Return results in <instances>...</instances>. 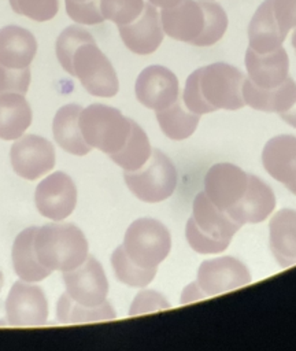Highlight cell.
Segmentation results:
<instances>
[{"label":"cell","instance_id":"ba28073f","mask_svg":"<svg viewBox=\"0 0 296 351\" xmlns=\"http://www.w3.org/2000/svg\"><path fill=\"white\" fill-rule=\"evenodd\" d=\"M251 280L248 267L236 258L221 256L204 261L197 270L196 281L184 289L181 303L225 293L249 284Z\"/></svg>","mask_w":296,"mask_h":351},{"label":"cell","instance_id":"6da1fadb","mask_svg":"<svg viewBox=\"0 0 296 351\" xmlns=\"http://www.w3.org/2000/svg\"><path fill=\"white\" fill-rule=\"evenodd\" d=\"M55 52L60 66L70 75L77 77L88 93L99 97L118 93L116 73L86 29L77 25L67 26L56 38Z\"/></svg>","mask_w":296,"mask_h":351},{"label":"cell","instance_id":"ac0fdd59","mask_svg":"<svg viewBox=\"0 0 296 351\" xmlns=\"http://www.w3.org/2000/svg\"><path fill=\"white\" fill-rule=\"evenodd\" d=\"M275 208V196L271 188L254 174H249L247 191L241 200L226 214L241 226L264 221Z\"/></svg>","mask_w":296,"mask_h":351},{"label":"cell","instance_id":"d4e9b609","mask_svg":"<svg viewBox=\"0 0 296 351\" xmlns=\"http://www.w3.org/2000/svg\"><path fill=\"white\" fill-rule=\"evenodd\" d=\"M82 107L78 104H66L58 110L52 122L53 138L60 148L73 155H86L92 147L84 140L78 119Z\"/></svg>","mask_w":296,"mask_h":351},{"label":"cell","instance_id":"30bf717a","mask_svg":"<svg viewBox=\"0 0 296 351\" xmlns=\"http://www.w3.org/2000/svg\"><path fill=\"white\" fill-rule=\"evenodd\" d=\"M66 293L78 304L99 307L107 302L108 281L100 262L88 258L75 269L63 271Z\"/></svg>","mask_w":296,"mask_h":351},{"label":"cell","instance_id":"d590c367","mask_svg":"<svg viewBox=\"0 0 296 351\" xmlns=\"http://www.w3.org/2000/svg\"><path fill=\"white\" fill-rule=\"evenodd\" d=\"M271 7L275 21L285 34L296 27V0H271Z\"/></svg>","mask_w":296,"mask_h":351},{"label":"cell","instance_id":"f546056e","mask_svg":"<svg viewBox=\"0 0 296 351\" xmlns=\"http://www.w3.org/2000/svg\"><path fill=\"white\" fill-rule=\"evenodd\" d=\"M111 265L115 273V277L129 285V287H134V288H143L145 285H148L156 276L158 270H145L141 269L138 266H136L134 263H132L127 256L125 255L122 247H116L115 251L111 255Z\"/></svg>","mask_w":296,"mask_h":351},{"label":"cell","instance_id":"ffe728a7","mask_svg":"<svg viewBox=\"0 0 296 351\" xmlns=\"http://www.w3.org/2000/svg\"><path fill=\"white\" fill-rule=\"evenodd\" d=\"M243 99L249 107L264 112H285L296 101V82L288 75L274 88H259L248 78L243 84Z\"/></svg>","mask_w":296,"mask_h":351},{"label":"cell","instance_id":"836d02e7","mask_svg":"<svg viewBox=\"0 0 296 351\" xmlns=\"http://www.w3.org/2000/svg\"><path fill=\"white\" fill-rule=\"evenodd\" d=\"M30 85V69H10L0 63V96L7 93L26 95Z\"/></svg>","mask_w":296,"mask_h":351},{"label":"cell","instance_id":"cb8c5ba5","mask_svg":"<svg viewBox=\"0 0 296 351\" xmlns=\"http://www.w3.org/2000/svg\"><path fill=\"white\" fill-rule=\"evenodd\" d=\"M37 226L23 229L14 240L11 258L15 274L27 282H38L47 278L52 271L45 269L37 259L34 250V234Z\"/></svg>","mask_w":296,"mask_h":351},{"label":"cell","instance_id":"3957f363","mask_svg":"<svg viewBox=\"0 0 296 351\" xmlns=\"http://www.w3.org/2000/svg\"><path fill=\"white\" fill-rule=\"evenodd\" d=\"M160 22L169 37L196 47L214 45L227 27L222 5L208 0H181L174 7L162 8Z\"/></svg>","mask_w":296,"mask_h":351},{"label":"cell","instance_id":"9c48e42d","mask_svg":"<svg viewBox=\"0 0 296 351\" xmlns=\"http://www.w3.org/2000/svg\"><path fill=\"white\" fill-rule=\"evenodd\" d=\"M123 178L130 192L147 203L166 200L177 186V170L160 149H153L138 170L125 171Z\"/></svg>","mask_w":296,"mask_h":351},{"label":"cell","instance_id":"2e32d148","mask_svg":"<svg viewBox=\"0 0 296 351\" xmlns=\"http://www.w3.org/2000/svg\"><path fill=\"white\" fill-rule=\"evenodd\" d=\"M118 32L127 49L137 55H149L159 48L163 40L160 14L148 1L143 12L133 22L118 26Z\"/></svg>","mask_w":296,"mask_h":351},{"label":"cell","instance_id":"83f0119b","mask_svg":"<svg viewBox=\"0 0 296 351\" xmlns=\"http://www.w3.org/2000/svg\"><path fill=\"white\" fill-rule=\"evenodd\" d=\"M152 152L147 133L133 121L130 136L123 148L111 155V160L122 167L125 171L138 170L145 165Z\"/></svg>","mask_w":296,"mask_h":351},{"label":"cell","instance_id":"f1b7e54d","mask_svg":"<svg viewBox=\"0 0 296 351\" xmlns=\"http://www.w3.org/2000/svg\"><path fill=\"white\" fill-rule=\"evenodd\" d=\"M56 317L62 324H81L100 319H114L115 311L108 302L99 307H86L78 304L64 292L58 300Z\"/></svg>","mask_w":296,"mask_h":351},{"label":"cell","instance_id":"8d00e7d4","mask_svg":"<svg viewBox=\"0 0 296 351\" xmlns=\"http://www.w3.org/2000/svg\"><path fill=\"white\" fill-rule=\"evenodd\" d=\"M280 117L285 123H288L296 129V101L293 103V106L289 110H286L285 112H281Z\"/></svg>","mask_w":296,"mask_h":351},{"label":"cell","instance_id":"484cf974","mask_svg":"<svg viewBox=\"0 0 296 351\" xmlns=\"http://www.w3.org/2000/svg\"><path fill=\"white\" fill-rule=\"evenodd\" d=\"M32 108L23 95L7 93L0 96V138L16 140L32 123Z\"/></svg>","mask_w":296,"mask_h":351},{"label":"cell","instance_id":"44dd1931","mask_svg":"<svg viewBox=\"0 0 296 351\" xmlns=\"http://www.w3.org/2000/svg\"><path fill=\"white\" fill-rule=\"evenodd\" d=\"M37 41L32 32L18 25L0 29V63L10 69H25L33 62Z\"/></svg>","mask_w":296,"mask_h":351},{"label":"cell","instance_id":"4fadbf2b","mask_svg":"<svg viewBox=\"0 0 296 351\" xmlns=\"http://www.w3.org/2000/svg\"><path fill=\"white\" fill-rule=\"evenodd\" d=\"M34 203L42 217L53 221L66 219L77 204L74 181L63 171L49 174L37 185Z\"/></svg>","mask_w":296,"mask_h":351},{"label":"cell","instance_id":"52a82bcc","mask_svg":"<svg viewBox=\"0 0 296 351\" xmlns=\"http://www.w3.org/2000/svg\"><path fill=\"white\" fill-rule=\"evenodd\" d=\"M127 259L145 270H158L171 248L167 228L153 218H140L132 222L121 244Z\"/></svg>","mask_w":296,"mask_h":351},{"label":"cell","instance_id":"5bb4252c","mask_svg":"<svg viewBox=\"0 0 296 351\" xmlns=\"http://www.w3.org/2000/svg\"><path fill=\"white\" fill-rule=\"evenodd\" d=\"M249 174L232 163H217L204 177V193L219 210L227 211L244 196Z\"/></svg>","mask_w":296,"mask_h":351},{"label":"cell","instance_id":"e0dca14e","mask_svg":"<svg viewBox=\"0 0 296 351\" xmlns=\"http://www.w3.org/2000/svg\"><path fill=\"white\" fill-rule=\"evenodd\" d=\"M264 170L296 195V137L280 134L270 138L262 151Z\"/></svg>","mask_w":296,"mask_h":351},{"label":"cell","instance_id":"277c9868","mask_svg":"<svg viewBox=\"0 0 296 351\" xmlns=\"http://www.w3.org/2000/svg\"><path fill=\"white\" fill-rule=\"evenodd\" d=\"M241 228L225 211L219 210L203 192L193 200L192 217L185 226L188 244L199 254H217L227 248Z\"/></svg>","mask_w":296,"mask_h":351},{"label":"cell","instance_id":"d6986e66","mask_svg":"<svg viewBox=\"0 0 296 351\" xmlns=\"http://www.w3.org/2000/svg\"><path fill=\"white\" fill-rule=\"evenodd\" d=\"M245 67L248 71V80L252 84L264 89L274 88L288 77V53L282 47L264 53L247 48Z\"/></svg>","mask_w":296,"mask_h":351},{"label":"cell","instance_id":"8fae6325","mask_svg":"<svg viewBox=\"0 0 296 351\" xmlns=\"http://www.w3.org/2000/svg\"><path fill=\"white\" fill-rule=\"evenodd\" d=\"M5 318L11 326H41L48 318L45 292L33 282L15 281L5 299Z\"/></svg>","mask_w":296,"mask_h":351},{"label":"cell","instance_id":"4316f807","mask_svg":"<svg viewBox=\"0 0 296 351\" xmlns=\"http://www.w3.org/2000/svg\"><path fill=\"white\" fill-rule=\"evenodd\" d=\"M156 119L162 132L171 140H185L193 134L200 115L182 107L177 99L170 107L156 111Z\"/></svg>","mask_w":296,"mask_h":351},{"label":"cell","instance_id":"4dcf8cb0","mask_svg":"<svg viewBox=\"0 0 296 351\" xmlns=\"http://www.w3.org/2000/svg\"><path fill=\"white\" fill-rule=\"evenodd\" d=\"M144 0H100V12L104 21L116 26L133 22L144 10Z\"/></svg>","mask_w":296,"mask_h":351},{"label":"cell","instance_id":"1f68e13d","mask_svg":"<svg viewBox=\"0 0 296 351\" xmlns=\"http://www.w3.org/2000/svg\"><path fill=\"white\" fill-rule=\"evenodd\" d=\"M14 12L36 22L52 19L59 11V0H8Z\"/></svg>","mask_w":296,"mask_h":351},{"label":"cell","instance_id":"7a4b0ae2","mask_svg":"<svg viewBox=\"0 0 296 351\" xmlns=\"http://www.w3.org/2000/svg\"><path fill=\"white\" fill-rule=\"evenodd\" d=\"M245 75L234 66L218 62L195 70L185 82L182 101L199 115L217 110H238L245 106Z\"/></svg>","mask_w":296,"mask_h":351},{"label":"cell","instance_id":"9a60e30c","mask_svg":"<svg viewBox=\"0 0 296 351\" xmlns=\"http://www.w3.org/2000/svg\"><path fill=\"white\" fill-rule=\"evenodd\" d=\"M134 90L143 106L159 111L178 99V80L167 67L152 64L138 74Z\"/></svg>","mask_w":296,"mask_h":351},{"label":"cell","instance_id":"603a6c76","mask_svg":"<svg viewBox=\"0 0 296 351\" xmlns=\"http://www.w3.org/2000/svg\"><path fill=\"white\" fill-rule=\"evenodd\" d=\"M286 34L278 26L273 14L271 0H264L248 25V40L252 51L264 53L282 47Z\"/></svg>","mask_w":296,"mask_h":351},{"label":"cell","instance_id":"5b68a950","mask_svg":"<svg viewBox=\"0 0 296 351\" xmlns=\"http://www.w3.org/2000/svg\"><path fill=\"white\" fill-rule=\"evenodd\" d=\"M34 250L38 262L48 270L67 271L88 258V240L73 223H47L37 228Z\"/></svg>","mask_w":296,"mask_h":351},{"label":"cell","instance_id":"8992f818","mask_svg":"<svg viewBox=\"0 0 296 351\" xmlns=\"http://www.w3.org/2000/svg\"><path fill=\"white\" fill-rule=\"evenodd\" d=\"M78 125L88 145L111 156L119 152L126 144L133 121L114 107L90 104L81 110Z\"/></svg>","mask_w":296,"mask_h":351},{"label":"cell","instance_id":"e575fe53","mask_svg":"<svg viewBox=\"0 0 296 351\" xmlns=\"http://www.w3.org/2000/svg\"><path fill=\"white\" fill-rule=\"evenodd\" d=\"M170 303L158 292L155 291H141L136 295L129 314L130 315H138V314H145L151 311H158L163 308H169Z\"/></svg>","mask_w":296,"mask_h":351},{"label":"cell","instance_id":"74e56055","mask_svg":"<svg viewBox=\"0 0 296 351\" xmlns=\"http://www.w3.org/2000/svg\"><path fill=\"white\" fill-rule=\"evenodd\" d=\"M151 4H153L155 7H160V8H170L177 5L181 0H148Z\"/></svg>","mask_w":296,"mask_h":351},{"label":"cell","instance_id":"7c38bea8","mask_svg":"<svg viewBox=\"0 0 296 351\" xmlns=\"http://www.w3.org/2000/svg\"><path fill=\"white\" fill-rule=\"evenodd\" d=\"M12 170L25 180H37L51 171L55 166L53 145L44 137L36 134L21 136L10 149Z\"/></svg>","mask_w":296,"mask_h":351},{"label":"cell","instance_id":"ab89813d","mask_svg":"<svg viewBox=\"0 0 296 351\" xmlns=\"http://www.w3.org/2000/svg\"><path fill=\"white\" fill-rule=\"evenodd\" d=\"M3 282H4V278H3V273H1V270H0V291H1V288H3Z\"/></svg>","mask_w":296,"mask_h":351},{"label":"cell","instance_id":"d6a6232c","mask_svg":"<svg viewBox=\"0 0 296 351\" xmlns=\"http://www.w3.org/2000/svg\"><path fill=\"white\" fill-rule=\"evenodd\" d=\"M67 15L79 25H99L104 22L100 0H64Z\"/></svg>","mask_w":296,"mask_h":351},{"label":"cell","instance_id":"f35d334b","mask_svg":"<svg viewBox=\"0 0 296 351\" xmlns=\"http://www.w3.org/2000/svg\"><path fill=\"white\" fill-rule=\"evenodd\" d=\"M292 47L295 48V52H296V27H295L293 34H292Z\"/></svg>","mask_w":296,"mask_h":351},{"label":"cell","instance_id":"7402d4cb","mask_svg":"<svg viewBox=\"0 0 296 351\" xmlns=\"http://www.w3.org/2000/svg\"><path fill=\"white\" fill-rule=\"evenodd\" d=\"M270 250L281 267L296 265V211L282 208L270 219Z\"/></svg>","mask_w":296,"mask_h":351}]
</instances>
